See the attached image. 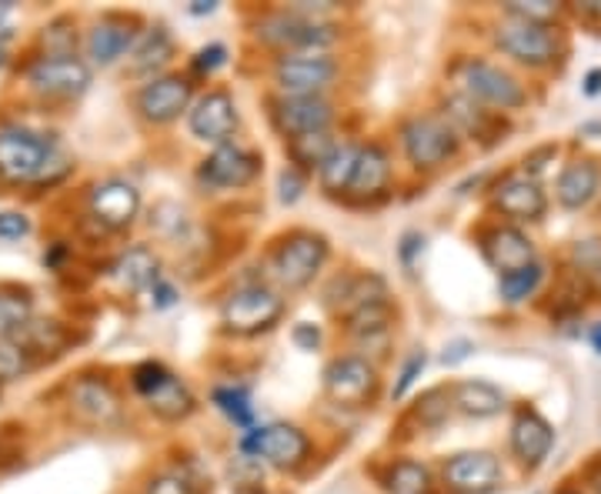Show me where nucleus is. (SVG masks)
<instances>
[{
  "instance_id": "f257e3e1",
  "label": "nucleus",
  "mask_w": 601,
  "mask_h": 494,
  "mask_svg": "<svg viewBox=\"0 0 601 494\" xmlns=\"http://www.w3.org/2000/svg\"><path fill=\"white\" fill-rule=\"evenodd\" d=\"M258 41L288 54H324V47H331L337 41L334 24H328L324 18H311L301 11H278L258 21Z\"/></svg>"
},
{
  "instance_id": "5701e85b",
  "label": "nucleus",
  "mask_w": 601,
  "mask_h": 494,
  "mask_svg": "<svg viewBox=\"0 0 601 494\" xmlns=\"http://www.w3.org/2000/svg\"><path fill=\"white\" fill-rule=\"evenodd\" d=\"M598 187H601V168H598V161L581 158V161H571L561 171V178L555 184V194H558V204L561 207L581 211V207H588L594 201Z\"/></svg>"
},
{
  "instance_id": "9b49d317",
  "label": "nucleus",
  "mask_w": 601,
  "mask_h": 494,
  "mask_svg": "<svg viewBox=\"0 0 601 494\" xmlns=\"http://www.w3.org/2000/svg\"><path fill=\"white\" fill-rule=\"evenodd\" d=\"M28 84L41 94V97H81L90 87V67L71 54V57H37L28 67Z\"/></svg>"
},
{
  "instance_id": "c756f323",
  "label": "nucleus",
  "mask_w": 601,
  "mask_h": 494,
  "mask_svg": "<svg viewBox=\"0 0 601 494\" xmlns=\"http://www.w3.org/2000/svg\"><path fill=\"white\" fill-rule=\"evenodd\" d=\"M357 154H361L357 144H337L331 151V158L318 168V181H321V187L328 194H337V191L351 187V178H354V168H357Z\"/></svg>"
},
{
  "instance_id": "2eb2a0df",
  "label": "nucleus",
  "mask_w": 601,
  "mask_h": 494,
  "mask_svg": "<svg viewBox=\"0 0 601 494\" xmlns=\"http://www.w3.org/2000/svg\"><path fill=\"white\" fill-rule=\"evenodd\" d=\"M258 174H261V158L237 144L214 148L197 168V178L207 187H248Z\"/></svg>"
},
{
  "instance_id": "4d7b16f0",
  "label": "nucleus",
  "mask_w": 601,
  "mask_h": 494,
  "mask_svg": "<svg viewBox=\"0 0 601 494\" xmlns=\"http://www.w3.org/2000/svg\"><path fill=\"white\" fill-rule=\"evenodd\" d=\"M591 288H594V291L601 294V268H598V271L591 275Z\"/></svg>"
},
{
  "instance_id": "4c0bfd02",
  "label": "nucleus",
  "mask_w": 601,
  "mask_h": 494,
  "mask_svg": "<svg viewBox=\"0 0 601 494\" xmlns=\"http://www.w3.org/2000/svg\"><path fill=\"white\" fill-rule=\"evenodd\" d=\"M44 47H47V54L51 57H71L74 54V47H77V34H74V24L67 21V18H61V21H54L51 28H44Z\"/></svg>"
},
{
  "instance_id": "bf43d9fd",
  "label": "nucleus",
  "mask_w": 601,
  "mask_h": 494,
  "mask_svg": "<svg viewBox=\"0 0 601 494\" xmlns=\"http://www.w3.org/2000/svg\"><path fill=\"white\" fill-rule=\"evenodd\" d=\"M594 491H598V494H601V481H594Z\"/></svg>"
},
{
  "instance_id": "7c9ffc66",
  "label": "nucleus",
  "mask_w": 601,
  "mask_h": 494,
  "mask_svg": "<svg viewBox=\"0 0 601 494\" xmlns=\"http://www.w3.org/2000/svg\"><path fill=\"white\" fill-rule=\"evenodd\" d=\"M334 148H337V141L331 138V131H318V135H304V138H291V141H288L291 161H294L298 168H304V171L321 168V164L331 158Z\"/></svg>"
},
{
  "instance_id": "052dcab7",
  "label": "nucleus",
  "mask_w": 601,
  "mask_h": 494,
  "mask_svg": "<svg viewBox=\"0 0 601 494\" xmlns=\"http://www.w3.org/2000/svg\"><path fill=\"white\" fill-rule=\"evenodd\" d=\"M565 494H578V491H565Z\"/></svg>"
},
{
  "instance_id": "a211bd4d",
  "label": "nucleus",
  "mask_w": 601,
  "mask_h": 494,
  "mask_svg": "<svg viewBox=\"0 0 601 494\" xmlns=\"http://www.w3.org/2000/svg\"><path fill=\"white\" fill-rule=\"evenodd\" d=\"M191 94H194V87H191V80L181 77V74L154 77L151 84L141 87V94H138V110H141V117L151 120V124H171V120H178V117L187 110Z\"/></svg>"
},
{
  "instance_id": "37998d69",
  "label": "nucleus",
  "mask_w": 601,
  "mask_h": 494,
  "mask_svg": "<svg viewBox=\"0 0 601 494\" xmlns=\"http://www.w3.org/2000/svg\"><path fill=\"white\" fill-rule=\"evenodd\" d=\"M224 64H227L224 44H207V47H201L197 57H194V71H197V74H214V71L224 67Z\"/></svg>"
},
{
  "instance_id": "a19ab883",
  "label": "nucleus",
  "mask_w": 601,
  "mask_h": 494,
  "mask_svg": "<svg viewBox=\"0 0 601 494\" xmlns=\"http://www.w3.org/2000/svg\"><path fill=\"white\" fill-rule=\"evenodd\" d=\"M425 364H428V354L425 351H415L411 357H408V364L401 367V378H398V385H395V398H405L411 388H415V382L421 378V370H425Z\"/></svg>"
},
{
  "instance_id": "a878e982",
  "label": "nucleus",
  "mask_w": 601,
  "mask_h": 494,
  "mask_svg": "<svg viewBox=\"0 0 601 494\" xmlns=\"http://www.w3.org/2000/svg\"><path fill=\"white\" fill-rule=\"evenodd\" d=\"M451 405L468 418H495L505 411L508 398L492 382H461L451 391Z\"/></svg>"
},
{
  "instance_id": "e433bc0d",
  "label": "nucleus",
  "mask_w": 601,
  "mask_h": 494,
  "mask_svg": "<svg viewBox=\"0 0 601 494\" xmlns=\"http://www.w3.org/2000/svg\"><path fill=\"white\" fill-rule=\"evenodd\" d=\"M31 370V354L14 337H0V382H18Z\"/></svg>"
},
{
  "instance_id": "7ed1b4c3",
  "label": "nucleus",
  "mask_w": 601,
  "mask_h": 494,
  "mask_svg": "<svg viewBox=\"0 0 601 494\" xmlns=\"http://www.w3.org/2000/svg\"><path fill=\"white\" fill-rule=\"evenodd\" d=\"M324 261H328V240L314 230H294L275 247L271 271H275L281 288L298 291L318 278Z\"/></svg>"
},
{
  "instance_id": "cd10ccee",
  "label": "nucleus",
  "mask_w": 601,
  "mask_h": 494,
  "mask_svg": "<svg viewBox=\"0 0 601 494\" xmlns=\"http://www.w3.org/2000/svg\"><path fill=\"white\" fill-rule=\"evenodd\" d=\"M171 57H174V41H171L168 28L158 24V28H148L138 37V44L131 51V71L135 74H151V71L164 67Z\"/></svg>"
},
{
  "instance_id": "58836bf2",
  "label": "nucleus",
  "mask_w": 601,
  "mask_h": 494,
  "mask_svg": "<svg viewBox=\"0 0 601 494\" xmlns=\"http://www.w3.org/2000/svg\"><path fill=\"white\" fill-rule=\"evenodd\" d=\"M171 378V370L164 367V364H158V361H144V364H138L135 367V375H131V385H135V391L138 395H144V401L164 385Z\"/></svg>"
},
{
  "instance_id": "f704fd0d",
  "label": "nucleus",
  "mask_w": 601,
  "mask_h": 494,
  "mask_svg": "<svg viewBox=\"0 0 601 494\" xmlns=\"http://www.w3.org/2000/svg\"><path fill=\"white\" fill-rule=\"evenodd\" d=\"M21 347H28V354H37V351H57L64 347V327L57 321H28L18 334H11Z\"/></svg>"
},
{
  "instance_id": "4468645a",
  "label": "nucleus",
  "mask_w": 601,
  "mask_h": 494,
  "mask_svg": "<svg viewBox=\"0 0 601 494\" xmlns=\"http://www.w3.org/2000/svg\"><path fill=\"white\" fill-rule=\"evenodd\" d=\"M141 211V194L135 184L120 181V178H107L100 184H94L90 191V217L107 227V230H125L135 224Z\"/></svg>"
},
{
  "instance_id": "f03ea898",
  "label": "nucleus",
  "mask_w": 601,
  "mask_h": 494,
  "mask_svg": "<svg viewBox=\"0 0 601 494\" xmlns=\"http://www.w3.org/2000/svg\"><path fill=\"white\" fill-rule=\"evenodd\" d=\"M285 314V298L268 284H240L221 304V324L227 334L251 337L271 331Z\"/></svg>"
},
{
  "instance_id": "5fc2aeb1",
  "label": "nucleus",
  "mask_w": 601,
  "mask_h": 494,
  "mask_svg": "<svg viewBox=\"0 0 601 494\" xmlns=\"http://www.w3.org/2000/svg\"><path fill=\"white\" fill-rule=\"evenodd\" d=\"M217 4H204V0H197V4L191 8V14H214Z\"/></svg>"
},
{
  "instance_id": "412c9836",
  "label": "nucleus",
  "mask_w": 601,
  "mask_h": 494,
  "mask_svg": "<svg viewBox=\"0 0 601 494\" xmlns=\"http://www.w3.org/2000/svg\"><path fill=\"white\" fill-rule=\"evenodd\" d=\"M481 251H485L489 265L502 275L522 271L528 265H535V244L528 240V234H522L518 227H492L481 234Z\"/></svg>"
},
{
  "instance_id": "c85d7f7f",
  "label": "nucleus",
  "mask_w": 601,
  "mask_h": 494,
  "mask_svg": "<svg viewBox=\"0 0 601 494\" xmlns=\"http://www.w3.org/2000/svg\"><path fill=\"white\" fill-rule=\"evenodd\" d=\"M148 408L161 418V421H184L194 408H197V401H194V395L187 391V385L181 382V378H168L151 398H148Z\"/></svg>"
},
{
  "instance_id": "1a4fd4ad",
  "label": "nucleus",
  "mask_w": 601,
  "mask_h": 494,
  "mask_svg": "<svg viewBox=\"0 0 601 494\" xmlns=\"http://www.w3.org/2000/svg\"><path fill=\"white\" fill-rule=\"evenodd\" d=\"M324 391L344 408H365L378 395V367L368 357H334L324 367Z\"/></svg>"
},
{
  "instance_id": "8fccbe9b",
  "label": "nucleus",
  "mask_w": 601,
  "mask_h": 494,
  "mask_svg": "<svg viewBox=\"0 0 601 494\" xmlns=\"http://www.w3.org/2000/svg\"><path fill=\"white\" fill-rule=\"evenodd\" d=\"M418 251H425V237H421V234H405V237H401V261H405L408 268L415 265V255H418Z\"/></svg>"
},
{
  "instance_id": "2f4dec72",
  "label": "nucleus",
  "mask_w": 601,
  "mask_h": 494,
  "mask_svg": "<svg viewBox=\"0 0 601 494\" xmlns=\"http://www.w3.org/2000/svg\"><path fill=\"white\" fill-rule=\"evenodd\" d=\"M428 484H431L428 468L418 464V461H411V458L395 461V464L388 468V474H385L388 494H428Z\"/></svg>"
},
{
  "instance_id": "13d9d810",
  "label": "nucleus",
  "mask_w": 601,
  "mask_h": 494,
  "mask_svg": "<svg viewBox=\"0 0 601 494\" xmlns=\"http://www.w3.org/2000/svg\"><path fill=\"white\" fill-rule=\"evenodd\" d=\"M4 61H8V57H4V44H0V67H4Z\"/></svg>"
},
{
  "instance_id": "6ab92c4d",
  "label": "nucleus",
  "mask_w": 601,
  "mask_h": 494,
  "mask_svg": "<svg viewBox=\"0 0 601 494\" xmlns=\"http://www.w3.org/2000/svg\"><path fill=\"white\" fill-rule=\"evenodd\" d=\"M138 18H125V14H104L90 34H87V57L100 67L114 64L117 57H125L128 51H135L138 44Z\"/></svg>"
},
{
  "instance_id": "bb28decb",
  "label": "nucleus",
  "mask_w": 601,
  "mask_h": 494,
  "mask_svg": "<svg viewBox=\"0 0 601 494\" xmlns=\"http://www.w3.org/2000/svg\"><path fill=\"white\" fill-rule=\"evenodd\" d=\"M391 324H395V311L388 301H378V304H368V308H357L347 314V331L361 341V344H388L391 337Z\"/></svg>"
},
{
  "instance_id": "473e14b6",
  "label": "nucleus",
  "mask_w": 601,
  "mask_h": 494,
  "mask_svg": "<svg viewBox=\"0 0 601 494\" xmlns=\"http://www.w3.org/2000/svg\"><path fill=\"white\" fill-rule=\"evenodd\" d=\"M31 321V291L0 288V337L18 334Z\"/></svg>"
},
{
  "instance_id": "ddd939ff",
  "label": "nucleus",
  "mask_w": 601,
  "mask_h": 494,
  "mask_svg": "<svg viewBox=\"0 0 601 494\" xmlns=\"http://www.w3.org/2000/svg\"><path fill=\"white\" fill-rule=\"evenodd\" d=\"M271 120L291 141V138L328 131L334 120V107L324 97H278L271 100Z\"/></svg>"
},
{
  "instance_id": "09e8293b",
  "label": "nucleus",
  "mask_w": 601,
  "mask_h": 494,
  "mask_svg": "<svg viewBox=\"0 0 601 494\" xmlns=\"http://www.w3.org/2000/svg\"><path fill=\"white\" fill-rule=\"evenodd\" d=\"M14 18H18L14 0H0V41L14 34Z\"/></svg>"
},
{
  "instance_id": "b1692460",
  "label": "nucleus",
  "mask_w": 601,
  "mask_h": 494,
  "mask_svg": "<svg viewBox=\"0 0 601 494\" xmlns=\"http://www.w3.org/2000/svg\"><path fill=\"white\" fill-rule=\"evenodd\" d=\"M114 278L125 284L128 291H151L161 281V261L151 247L135 244L131 251H125L114 265Z\"/></svg>"
},
{
  "instance_id": "49530a36",
  "label": "nucleus",
  "mask_w": 601,
  "mask_h": 494,
  "mask_svg": "<svg viewBox=\"0 0 601 494\" xmlns=\"http://www.w3.org/2000/svg\"><path fill=\"white\" fill-rule=\"evenodd\" d=\"M555 158H558V148H555V144H545V148L532 151V154L525 158V174L538 181V178L545 174V168H548L545 161H555Z\"/></svg>"
},
{
  "instance_id": "4be33fe9",
  "label": "nucleus",
  "mask_w": 601,
  "mask_h": 494,
  "mask_svg": "<svg viewBox=\"0 0 601 494\" xmlns=\"http://www.w3.org/2000/svg\"><path fill=\"white\" fill-rule=\"evenodd\" d=\"M551 444H555L551 425H548L538 411L522 408V411L515 415V421H512V451H515V458H518L525 468H538V464L548 458Z\"/></svg>"
},
{
  "instance_id": "c03bdc74",
  "label": "nucleus",
  "mask_w": 601,
  "mask_h": 494,
  "mask_svg": "<svg viewBox=\"0 0 601 494\" xmlns=\"http://www.w3.org/2000/svg\"><path fill=\"white\" fill-rule=\"evenodd\" d=\"M144 494H194V491H191L187 477H181V474H158V477H151Z\"/></svg>"
},
{
  "instance_id": "a18cd8bd",
  "label": "nucleus",
  "mask_w": 601,
  "mask_h": 494,
  "mask_svg": "<svg viewBox=\"0 0 601 494\" xmlns=\"http://www.w3.org/2000/svg\"><path fill=\"white\" fill-rule=\"evenodd\" d=\"M278 187H281V204H294V201L301 197V191H304V178H301V171H298V168L281 171Z\"/></svg>"
},
{
  "instance_id": "dca6fc26",
  "label": "nucleus",
  "mask_w": 601,
  "mask_h": 494,
  "mask_svg": "<svg viewBox=\"0 0 601 494\" xmlns=\"http://www.w3.org/2000/svg\"><path fill=\"white\" fill-rule=\"evenodd\" d=\"M191 135L204 144H230V135L237 131V107L227 90H211L191 107Z\"/></svg>"
},
{
  "instance_id": "20e7f679",
  "label": "nucleus",
  "mask_w": 601,
  "mask_h": 494,
  "mask_svg": "<svg viewBox=\"0 0 601 494\" xmlns=\"http://www.w3.org/2000/svg\"><path fill=\"white\" fill-rule=\"evenodd\" d=\"M57 151L61 148L44 135H34L28 128H4L0 131V178L11 184H37L41 171Z\"/></svg>"
},
{
  "instance_id": "9d476101",
  "label": "nucleus",
  "mask_w": 601,
  "mask_h": 494,
  "mask_svg": "<svg viewBox=\"0 0 601 494\" xmlns=\"http://www.w3.org/2000/svg\"><path fill=\"white\" fill-rule=\"evenodd\" d=\"M337 77V61L328 54H288L275 64V84L285 97H321Z\"/></svg>"
},
{
  "instance_id": "393cba45",
  "label": "nucleus",
  "mask_w": 601,
  "mask_h": 494,
  "mask_svg": "<svg viewBox=\"0 0 601 494\" xmlns=\"http://www.w3.org/2000/svg\"><path fill=\"white\" fill-rule=\"evenodd\" d=\"M391 181V158L382 144H368L361 148L357 154V168H354V178H351V194L357 197H372V194H382Z\"/></svg>"
},
{
  "instance_id": "c9c22d12",
  "label": "nucleus",
  "mask_w": 601,
  "mask_h": 494,
  "mask_svg": "<svg viewBox=\"0 0 601 494\" xmlns=\"http://www.w3.org/2000/svg\"><path fill=\"white\" fill-rule=\"evenodd\" d=\"M211 398H214V405H217L234 425H240V428H248V425H251L255 408H251V398H248L245 388H214Z\"/></svg>"
},
{
  "instance_id": "79ce46f5",
  "label": "nucleus",
  "mask_w": 601,
  "mask_h": 494,
  "mask_svg": "<svg viewBox=\"0 0 601 494\" xmlns=\"http://www.w3.org/2000/svg\"><path fill=\"white\" fill-rule=\"evenodd\" d=\"M31 234V221L21 211H0V237L4 240H18Z\"/></svg>"
},
{
  "instance_id": "72a5a7b5",
  "label": "nucleus",
  "mask_w": 601,
  "mask_h": 494,
  "mask_svg": "<svg viewBox=\"0 0 601 494\" xmlns=\"http://www.w3.org/2000/svg\"><path fill=\"white\" fill-rule=\"evenodd\" d=\"M541 281H545V268L535 261V265H528L522 271L502 275L498 278V291H502L505 304H522V301H528L541 288Z\"/></svg>"
},
{
  "instance_id": "3c124183",
  "label": "nucleus",
  "mask_w": 601,
  "mask_h": 494,
  "mask_svg": "<svg viewBox=\"0 0 601 494\" xmlns=\"http://www.w3.org/2000/svg\"><path fill=\"white\" fill-rule=\"evenodd\" d=\"M151 298H154V308H171V304L178 301V291H174L168 281H158V284L151 288Z\"/></svg>"
},
{
  "instance_id": "6e6d98bb",
  "label": "nucleus",
  "mask_w": 601,
  "mask_h": 494,
  "mask_svg": "<svg viewBox=\"0 0 601 494\" xmlns=\"http://www.w3.org/2000/svg\"><path fill=\"white\" fill-rule=\"evenodd\" d=\"M591 347H594V351L601 354V324H598V327L591 331Z\"/></svg>"
},
{
  "instance_id": "ea45409f",
  "label": "nucleus",
  "mask_w": 601,
  "mask_h": 494,
  "mask_svg": "<svg viewBox=\"0 0 601 494\" xmlns=\"http://www.w3.org/2000/svg\"><path fill=\"white\" fill-rule=\"evenodd\" d=\"M508 18H522V21H535V24H551L561 8L551 4V0H532V4H505Z\"/></svg>"
},
{
  "instance_id": "f8f14e48",
  "label": "nucleus",
  "mask_w": 601,
  "mask_h": 494,
  "mask_svg": "<svg viewBox=\"0 0 601 494\" xmlns=\"http://www.w3.org/2000/svg\"><path fill=\"white\" fill-rule=\"evenodd\" d=\"M441 477L458 494H485L502 484V461L492 451H461L444 461Z\"/></svg>"
},
{
  "instance_id": "423d86ee",
  "label": "nucleus",
  "mask_w": 601,
  "mask_h": 494,
  "mask_svg": "<svg viewBox=\"0 0 601 494\" xmlns=\"http://www.w3.org/2000/svg\"><path fill=\"white\" fill-rule=\"evenodd\" d=\"M401 148L408 154V161L418 168V171H434L441 164H448L458 148H461V138L458 131L444 117H411L405 120L401 128Z\"/></svg>"
},
{
  "instance_id": "f3484780",
  "label": "nucleus",
  "mask_w": 601,
  "mask_h": 494,
  "mask_svg": "<svg viewBox=\"0 0 601 494\" xmlns=\"http://www.w3.org/2000/svg\"><path fill=\"white\" fill-rule=\"evenodd\" d=\"M67 405H71V415L81 421V425H90V428H107L120 418V398L117 391L100 382V378H77L71 388H67Z\"/></svg>"
},
{
  "instance_id": "864d4df0",
  "label": "nucleus",
  "mask_w": 601,
  "mask_h": 494,
  "mask_svg": "<svg viewBox=\"0 0 601 494\" xmlns=\"http://www.w3.org/2000/svg\"><path fill=\"white\" fill-rule=\"evenodd\" d=\"M584 94H588V97L601 94V71H588V77H584Z\"/></svg>"
},
{
  "instance_id": "aec40b11",
  "label": "nucleus",
  "mask_w": 601,
  "mask_h": 494,
  "mask_svg": "<svg viewBox=\"0 0 601 494\" xmlns=\"http://www.w3.org/2000/svg\"><path fill=\"white\" fill-rule=\"evenodd\" d=\"M495 207L512 221H541L548 211V197L541 184L528 174H508L495 184Z\"/></svg>"
},
{
  "instance_id": "603ef678",
  "label": "nucleus",
  "mask_w": 601,
  "mask_h": 494,
  "mask_svg": "<svg viewBox=\"0 0 601 494\" xmlns=\"http://www.w3.org/2000/svg\"><path fill=\"white\" fill-rule=\"evenodd\" d=\"M471 351H474V344H471V341H454V344H448V347H444V357H441V361H444V364H461Z\"/></svg>"
},
{
  "instance_id": "6e6552de",
  "label": "nucleus",
  "mask_w": 601,
  "mask_h": 494,
  "mask_svg": "<svg viewBox=\"0 0 601 494\" xmlns=\"http://www.w3.org/2000/svg\"><path fill=\"white\" fill-rule=\"evenodd\" d=\"M240 451L278 471H294L311 458V441L294 425H265V428H251L240 438Z\"/></svg>"
},
{
  "instance_id": "39448f33",
  "label": "nucleus",
  "mask_w": 601,
  "mask_h": 494,
  "mask_svg": "<svg viewBox=\"0 0 601 494\" xmlns=\"http://www.w3.org/2000/svg\"><path fill=\"white\" fill-rule=\"evenodd\" d=\"M495 47L525 67H548L561 54V37L551 24H535L522 18H505L495 28Z\"/></svg>"
},
{
  "instance_id": "0eeeda50",
  "label": "nucleus",
  "mask_w": 601,
  "mask_h": 494,
  "mask_svg": "<svg viewBox=\"0 0 601 494\" xmlns=\"http://www.w3.org/2000/svg\"><path fill=\"white\" fill-rule=\"evenodd\" d=\"M461 94L477 100V104H489V107H502V110H518L525 107L528 94L525 87L502 67L489 64V61H464L454 71Z\"/></svg>"
},
{
  "instance_id": "de8ad7c7",
  "label": "nucleus",
  "mask_w": 601,
  "mask_h": 494,
  "mask_svg": "<svg viewBox=\"0 0 601 494\" xmlns=\"http://www.w3.org/2000/svg\"><path fill=\"white\" fill-rule=\"evenodd\" d=\"M291 341H294L301 351H318V347H321V327H318V324H308V321H301V324H294V331H291Z\"/></svg>"
}]
</instances>
